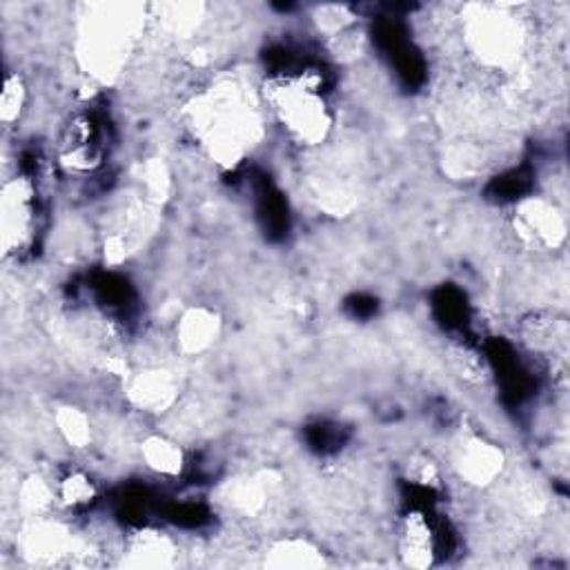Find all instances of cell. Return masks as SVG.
I'll list each match as a JSON object with an SVG mask.
<instances>
[{
	"label": "cell",
	"mask_w": 570,
	"mask_h": 570,
	"mask_svg": "<svg viewBox=\"0 0 570 570\" xmlns=\"http://www.w3.org/2000/svg\"><path fill=\"white\" fill-rule=\"evenodd\" d=\"M56 497L67 508H83L94 502L96 488L89 482V477H85L80 473H72V475L63 477L61 484L56 486Z\"/></svg>",
	"instance_id": "12"
},
{
	"label": "cell",
	"mask_w": 570,
	"mask_h": 570,
	"mask_svg": "<svg viewBox=\"0 0 570 570\" xmlns=\"http://www.w3.org/2000/svg\"><path fill=\"white\" fill-rule=\"evenodd\" d=\"M268 100L290 135L305 143H321L330 130V114L319 89L297 78H277L270 83Z\"/></svg>",
	"instance_id": "1"
},
{
	"label": "cell",
	"mask_w": 570,
	"mask_h": 570,
	"mask_svg": "<svg viewBox=\"0 0 570 570\" xmlns=\"http://www.w3.org/2000/svg\"><path fill=\"white\" fill-rule=\"evenodd\" d=\"M56 426H58L63 439L74 448H85L92 441L89 421L76 408H61L56 415Z\"/></svg>",
	"instance_id": "13"
},
{
	"label": "cell",
	"mask_w": 570,
	"mask_h": 570,
	"mask_svg": "<svg viewBox=\"0 0 570 570\" xmlns=\"http://www.w3.org/2000/svg\"><path fill=\"white\" fill-rule=\"evenodd\" d=\"M268 563L277 568H312L323 563V559L308 541L290 539L272 548V559Z\"/></svg>",
	"instance_id": "11"
},
{
	"label": "cell",
	"mask_w": 570,
	"mask_h": 570,
	"mask_svg": "<svg viewBox=\"0 0 570 570\" xmlns=\"http://www.w3.org/2000/svg\"><path fill=\"white\" fill-rule=\"evenodd\" d=\"M3 248L6 252L23 248L34 225V192L25 179L8 183L3 190Z\"/></svg>",
	"instance_id": "3"
},
{
	"label": "cell",
	"mask_w": 570,
	"mask_h": 570,
	"mask_svg": "<svg viewBox=\"0 0 570 570\" xmlns=\"http://www.w3.org/2000/svg\"><path fill=\"white\" fill-rule=\"evenodd\" d=\"M454 466L469 484L486 486L502 473L504 452L484 439H466L454 454Z\"/></svg>",
	"instance_id": "6"
},
{
	"label": "cell",
	"mask_w": 570,
	"mask_h": 570,
	"mask_svg": "<svg viewBox=\"0 0 570 570\" xmlns=\"http://www.w3.org/2000/svg\"><path fill=\"white\" fill-rule=\"evenodd\" d=\"M25 105V85L21 76H8L3 98H0V114H3V121L10 126L14 123Z\"/></svg>",
	"instance_id": "14"
},
{
	"label": "cell",
	"mask_w": 570,
	"mask_h": 570,
	"mask_svg": "<svg viewBox=\"0 0 570 570\" xmlns=\"http://www.w3.org/2000/svg\"><path fill=\"white\" fill-rule=\"evenodd\" d=\"M141 458L150 471L163 477H176L185 469V454L181 445L168 437H150L141 445Z\"/></svg>",
	"instance_id": "10"
},
{
	"label": "cell",
	"mask_w": 570,
	"mask_h": 570,
	"mask_svg": "<svg viewBox=\"0 0 570 570\" xmlns=\"http://www.w3.org/2000/svg\"><path fill=\"white\" fill-rule=\"evenodd\" d=\"M517 230L528 244L541 248H555L566 237V225L561 214L541 198L521 203L517 216Z\"/></svg>",
	"instance_id": "5"
},
{
	"label": "cell",
	"mask_w": 570,
	"mask_h": 570,
	"mask_svg": "<svg viewBox=\"0 0 570 570\" xmlns=\"http://www.w3.org/2000/svg\"><path fill=\"white\" fill-rule=\"evenodd\" d=\"M450 362L454 366V370H460L462 377L469 379H484V362L480 359V355H475L473 351H469L466 346H458L450 351Z\"/></svg>",
	"instance_id": "15"
},
{
	"label": "cell",
	"mask_w": 570,
	"mask_h": 570,
	"mask_svg": "<svg viewBox=\"0 0 570 570\" xmlns=\"http://www.w3.org/2000/svg\"><path fill=\"white\" fill-rule=\"evenodd\" d=\"M401 550L410 566L421 568L432 563L437 555V535L423 515H408L401 535Z\"/></svg>",
	"instance_id": "9"
},
{
	"label": "cell",
	"mask_w": 570,
	"mask_h": 570,
	"mask_svg": "<svg viewBox=\"0 0 570 570\" xmlns=\"http://www.w3.org/2000/svg\"><path fill=\"white\" fill-rule=\"evenodd\" d=\"M218 334V316L205 308L185 312L176 325V341L185 355H196L209 348Z\"/></svg>",
	"instance_id": "8"
},
{
	"label": "cell",
	"mask_w": 570,
	"mask_h": 570,
	"mask_svg": "<svg viewBox=\"0 0 570 570\" xmlns=\"http://www.w3.org/2000/svg\"><path fill=\"white\" fill-rule=\"evenodd\" d=\"M103 159L98 128L89 117H76L61 141V163L72 172H92Z\"/></svg>",
	"instance_id": "4"
},
{
	"label": "cell",
	"mask_w": 570,
	"mask_h": 570,
	"mask_svg": "<svg viewBox=\"0 0 570 570\" xmlns=\"http://www.w3.org/2000/svg\"><path fill=\"white\" fill-rule=\"evenodd\" d=\"M469 41L484 63L508 65L519 56L524 34L513 14L504 10H482L477 17H471Z\"/></svg>",
	"instance_id": "2"
},
{
	"label": "cell",
	"mask_w": 570,
	"mask_h": 570,
	"mask_svg": "<svg viewBox=\"0 0 570 570\" xmlns=\"http://www.w3.org/2000/svg\"><path fill=\"white\" fill-rule=\"evenodd\" d=\"M179 392V386L170 373L163 370H148L135 377L130 386V397L132 401L150 412H161L165 410Z\"/></svg>",
	"instance_id": "7"
}]
</instances>
